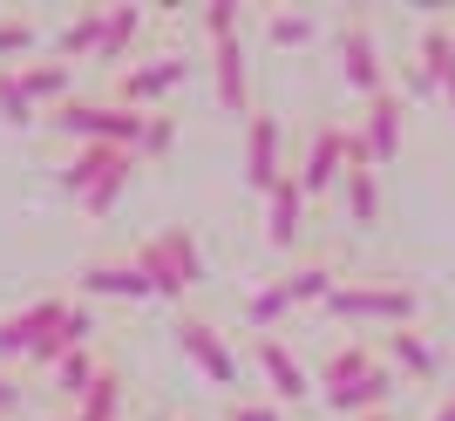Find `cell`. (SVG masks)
<instances>
[{
  "instance_id": "cell-14",
  "label": "cell",
  "mask_w": 455,
  "mask_h": 421,
  "mask_svg": "<svg viewBox=\"0 0 455 421\" xmlns=\"http://www.w3.org/2000/svg\"><path fill=\"white\" fill-rule=\"evenodd\" d=\"M299 225H306V191H299V177L285 171L279 184L266 191V238L279 251H292V245H299Z\"/></svg>"
},
{
  "instance_id": "cell-40",
  "label": "cell",
  "mask_w": 455,
  "mask_h": 421,
  "mask_svg": "<svg viewBox=\"0 0 455 421\" xmlns=\"http://www.w3.org/2000/svg\"><path fill=\"white\" fill-rule=\"evenodd\" d=\"M177 421H197V415H177Z\"/></svg>"
},
{
  "instance_id": "cell-11",
  "label": "cell",
  "mask_w": 455,
  "mask_h": 421,
  "mask_svg": "<svg viewBox=\"0 0 455 421\" xmlns=\"http://www.w3.org/2000/svg\"><path fill=\"white\" fill-rule=\"evenodd\" d=\"M251 361H259V374H266V387H272L279 408L306 401V367H299V353H292L279 333H259V340H251Z\"/></svg>"
},
{
  "instance_id": "cell-34",
  "label": "cell",
  "mask_w": 455,
  "mask_h": 421,
  "mask_svg": "<svg viewBox=\"0 0 455 421\" xmlns=\"http://www.w3.org/2000/svg\"><path fill=\"white\" fill-rule=\"evenodd\" d=\"M231 421H285V408H279V401H251V394H238V401H231Z\"/></svg>"
},
{
  "instance_id": "cell-3",
  "label": "cell",
  "mask_w": 455,
  "mask_h": 421,
  "mask_svg": "<svg viewBox=\"0 0 455 421\" xmlns=\"http://www.w3.org/2000/svg\"><path fill=\"white\" fill-rule=\"evenodd\" d=\"M143 123H150V109H123V102H61L55 115H48V130L76 136V143H123V150H136L143 143Z\"/></svg>"
},
{
  "instance_id": "cell-26",
  "label": "cell",
  "mask_w": 455,
  "mask_h": 421,
  "mask_svg": "<svg viewBox=\"0 0 455 421\" xmlns=\"http://www.w3.org/2000/svg\"><path fill=\"white\" fill-rule=\"evenodd\" d=\"M421 68H428L435 89H449V82H455V35H449V20L421 28Z\"/></svg>"
},
{
  "instance_id": "cell-5",
  "label": "cell",
  "mask_w": 455,
  "mask_h": 421,
  "mask_svg": "<svg viewBox=\"0 0 455 421\" xmlns=\"http://www.w3.org/2000/svg\"><path fill=\"white\" fill-rule=\"evenodd\" d=\"M171 333H177V346H184V361L197 367V374H204L211 387H238V353H231V346H225V333H218V326H211V320H197V313H184V320H177Z\"/></svg>"
},
{
  "instance_id": "cell-36",
  "label": "cell",
  "mask_w": 455,
  "mask_h": 421,
  "mask_svg": "<svg viewBox=\"0 0 455 421\" xmlns=\"http://www.w3.org/2000/svg\"><path fill=\"white\" fill-rule=\"evenodd\" d=\"M14 408H20V381H14V374H0V415H14Z\"/></svg>"
},
{
  "instance_id": "cell-2",
  "label": "cell",
  "mask_w": 455,
  "mask_h": 421,
  "mask_svg": "<svg viewBox=\"0 0 455 421\" xmlns=\"http://www.w3.org/2000/svg\"><path fill=\"white\" fill-rule=\"evenodd\" d=\"M136 272L150 279L156 299H184V292L204 279V251H197V238H190L184 225H171V231H156V238L136 245Z\"/></svg>"
},
{
  "instance_id": "cell-15",
  "label": "cell",
  "mask_w": 455,
  "mask_h": 421,
  "mask_svg": "<svg viewBox=\"0 0 455 421\" xmlns=\"http://www.w3.org/2000/svg\"><path fill=\"white\" fill-rule=\"evenodd\" d=\"M20 89L35 109H61V102H76V61H14Z\"/></svg>"
},
{
  "instance_id": "cell-38",
  "label": "cell",
  "mask_w": 455,
  "mask_h": 421,
  "mask_svg": "<svg viewBox=\"0 0 455 421\" xmlns=\"http://www.w3.org/2000/svg\"><path fill=\"white\" fill-rule=\"evenodd\" d=\"M442 102H449V115H455V82H449V89H442Z\"/></svg>"
},
{
  "instance_id": "cell-32",
  "label": "cell",
  "mask_w": 455,
  "mask_h": 421,
  "mask_svg": "<svg viewBox=\"0 0 455 421\" xmlns=\"http://www.w3.org/2000/svg\"><path fill=\"white\" fill-rule=\"evenodd\" d=\"M171 150H177V123H171V115H150V123H143L136 156H171Z\"/></svg>"
},
{
  "instance_id": "cell-33",
  "label": "cell",
  "mask_w": 455,
  "mask_h": 421,
  "mask_svg": "<svg viewBox=\"0 0 455 421\" xmlns=\"http://www.w3.org/2000/svg\"><path fill=\"white\" fill-rule=\"evenodd\" d=\"M204 35H211V41L238 35V7H231V0H211V7H204Z\"/></svg>"
},
{
  "instance_id": "cell-7",
  "label": "cell",
  "mask_w": 455,
  "mask_h": 421,
  "mask_svg": "<svg viewBox=\"0 0 455 421\" xmlns=\"http://www.w3.org/2000/svg\"><path fill=\"white\" fill-rule=\"evenodd\" d=\"M292 177H299L306 197H326L333 184H340V177H347V130H340V123H320V130L306 136V156H299V171H292Z\"/></svg>"
},
{
  "instance_id": "cell-12",
  "label": "cell",
  "mask_w": 455,
  "mask_h": 421,
  "mask_svg": "<svg viewBox=\"0 0 455 421\" xmlns=\"http://www.w3.org/2000/svg\"><path fill=\"white\" fill-rule=\"evenodd\" d=\"M211 89H218V109H231V115L251 109V68H245V41L238 35L211 41Z\"/></svg>"
},
{
  "instance_id": "cell-27",
  "label": "cell",
  "mask_w": 455,
  "mask_h": 421,
  "mask_svg": "<svg viewBox=\"0 0 455 421\" xmlns=\"http://www.w3.org/2000/svg\"><path fill=\"white\" fill-rule=\"evenodd\" d=\"M285 313H292V299H285L279 279H272V286H259V292H245V326H251V333H279Z\"/></svg>"
},
{
  "instance_id": "cell-9",
  "label": "cell",
  "mask_w": 455,
  "mask_h": 421,
  "mask_svg": "<svg viewBox=\"0 0 455 421\" xmlns=\"http://www.w3.org/2000/svg\"><path fill=\"white\" fill-rule=\"evenodd\" d=\"M136 171V150H123V143H76V156L61 163V191L68 197H89L95 184H109V177Z\"/></svg>"
},
{
  "instance_id": "cell-4",
  "label": "cell",
  "mask_w": 455,
  "mask_h": 421,
  "mask_svg": "<svg viewBox=\"0 0 455 421\" xmlns=\"http://www.w3.org/2000/svg\"><path fill=\"white\" fill-rule=\"evenodd\" d=\"M190 75V55H150V61H123L116 75V102L123 109H156L164 96H177Z\"/></svg>"
},
{
  "instance_id": "cell-25",
  "label": "cell",
  "mask_w": 455,
  "mask_h": 421,
  "mask_svg": "<svg viewBox=\"0 0 455 421\" xmlns=\"http://www.w3.org/2000/svg\"><path fill=\"white\" fill-rule=\"evenodd\" d=\"M102 14H109V7H82V14H68V28L55 35V55L61 61L95 55V41H102Z\"/></svg>"
},
{
  "instance_id": "cell-8",
  "label": "cell",
  "mask_w": 455,
  "mask_h": 421,
  "mask_svg": "<svg viewBox=\"0 0 455 421\" xmlns=\"http://www.w3.org/2000/svg\"><path fill=\"white\" fill-rule=\"evenodd\" d=\"M340 75L361 89L367 102L374 96H387V61H380V41H374V28H367L361 14L340 28Z\"/></svg>"
},
{
  "instance_id": "cell-6",
  "label": "cell",
  "mask_w": 455,
  "mask_h": 421,
  "mask_svg": "<svg viewBox=\"0 0 455 421\" xmlns=\"http://www.w3.org/2000/svg\"><path fill=\"white\" fill-rule=\"evenodd\" d=\"M279 177H285V123L272 109H251V123H245V184L266 197Z\"/></svg>"
},
{
  "instance_id": "cell-20",
  "label": "cell",
  "mask_w": 455,
  "mask_h": 421,
  "mask_svg": "<svg viewBox=\"0 0 455 421\" xmlns=\"http://www.w3.org/2000/svg\"><path fill=\"white\" fill-rule=\"evenodd\" d=\"M95 374H102V361H95V346H76L68 361H55V367H48V381H55V394H61L68 408H76L82 394L95 387Z\"/></svg>"
},
{
  "instance_id": "cell-1",
  "label": "cell",
  "mask_w": 455,
  "mask_h": 421,
  "mask_svg": "<svg viewBox=\"0 0 455 421\" xmlns=\"http://www.w3.org/2000/svg\"><path fill=\"white\" fill-rule=\"evenodd\" d=\"M326 313L347 320V326H387V333H401V326H415L421 292L395 286V279H340L333 299H326Z\"/></svg>"
},
{
  "instance_id": "cell-42",
  "label": "cell",
  "mask_w": 455,
  "mask_h": 421,
  "mask_svg": "<svg viewBox=\"0 0 455 421\" xmlns=\"http://www.w3.org/2000/svg\"><path fill=\"white\" fill-rule=\"evenodd\" d=\"M449 35H455V20H449Z\"/></svg>"
},
{
  "instance_id": "cell-31",
  "label": "cell",
  "mask_w": 455,
  "mask_h": 421,
  "mask_svg": "<svg viewBox=\"0 0 455 421\" xmlns=\"http://www.w3.org/2000/svg\"><path fill=\"white\" fill-rule=\"evenodd\" d=\"M35 48V20H20V14H0V61H14Z\"/></svg>"
},
{
  "instance_id": "cell-10",
  "label": "cell",
  "mask_w": 455,
  "mask_h": 421,
  "mask_svg": "<svg viewBox=\"0 0 455 421\" xmlns=\"http://www.w3.org/2000/svg\"><path fill=\"white\" fill-rule=\"evenodd\" d=\"M61 320H68V299H35V306L7 313V320H0V361H28Z\"/></svg>"
},
{
  "instance_id": "cell-39",
  "label": "cell",
  "mask_w": 455,
  "mask_h": 421,
  "mask_svg": "<svg viewBox=\"0 0 455 421\" xmlns=\"http://www.w3.org/2000/svg\"><path fill=\"white\" fill-rule=\"evenodd\" d=\"M361 421H395V415H387V408H380V415H361Z\"/></svg>"
},
{
  "instance_id": "cell-19",
  "label": "cell",
  "mask_w": 455,
  "mask_h": 421,
  "mask_svg": "<svg viewBox=\"0 0 455 421\" xmlns=\"http://www.w3.org/2000/svg\"><path fill=\"white\" fill-rule=\"evenodd\" d=\"M374 346H333V353H326V367H320V394H333V387H354V381H367V374H374Z\"/></svg>"
},
{
  "instance_id": "cell-13",
  "label": "cell",
  "mask_w": 455,
  "mask_h": 421,
  "mask_svg": "<svg viewBox=\"0 0 455 421\" xmlns=\"http://www.w3.org/2000/svg\"><path fill=\"white\" fill-rule=\"evenodd\" d=\"M401 123H408V102H401L395 89L367 102V115H361V143H367V156H374V171L401 156Z\"/></svg>"
},
{
  "instance_id": "cell-37",
  "label": "cell",
  "mask_w": 455,
  "mask_h": 421,
  "mask_svg": "<svg viewBox=\"0 0 455 421\" xmlns=\"http://www.w3.org/2000/svg\"><path fill=\"white\" fill-rule=\"evenodd\" d=\"M428 421H455V394H449V401H442V408H435Z\"/></svg>"
},
{
  "instance_id": "cell-28",
  "label": "cell",
  "mask_w": 455,
  "mask_h": 421,
  "mask_svg": "<svg viewBox=\"0 0 455 421\" xmlns=\"http://www.w3.org/2000/svg\"><path fill=\"white\" fill-rule=\"evenodd\" d=\"M340 191H347V218H354V225H374L380 218V177L374 171H347Z\"/></svg>"
},
{
  "instance_id": "cell-35",
  "label": "cell",
  "mask_w": 455,
  "mask_h": 421,
  "mask_svg": "<svg viewBox=\"0 0 455 421\" xmlns=\"http://www.w3.org/2000/svg\"><path fill=\"white\" fill-rule=\"evenodd\" d=\"M408 96H442L435 82H428V68H421V61L408 68V75H401V102H408Z\"/></svg>"
},
{
  "instance_id": "cell-22",
  "label": "cell",
  "mask_w": 455,
  "mask_h": 421,
  "mask_svg": "<svg viewBox=\"0 0 455 421\" xmlns=\"http://www.w3.org/2000/svg\"><path fill=\"white\" fill-rule=\"evenodd\" d=\"M136 28H143V7H109V14H102V41H95V61L123 68V55H130Z\"/></svg>"
},
{
  "instance_id": "cell-17",
  "label": "cell",
  "mask_w": 455,
  "mask_h": 421,
  "mask_svg": "<svg viewBox=\"0 0 455 421\" xmlns=\"http://www.w3.org/2000/svg\"><path fill=\"white\" fill-rule=\"evenodd\" d=\"M82 292L89 299H156L150 279L136 272V258H123V266H82Z\"/></svg>"
},
{
  "instance_id": "cell-23",
  "label": "cell",
  "mask_w": 455,
  "mask_h": 421,
  "mask_svg": "<svg viewBox=\"0 0 455 421\" xmlns=\"http://www.w3.org/2000/svg\"><path fill=\"white\" fill-rule=\"evenodd\" d=\"M76 421H123V374H116V367L95 374V387L76 401Z\"/></svg>"
},
{
  "instance_id": "cell-21",
  "label": "cell",
  "mask_w": 455,
  "mask_h": 421,
  "mask_svg": "<svg viewBox=\"0 0 455 421\" xmlns=\"http://www.w3.org/2000/svg\"><path fill=\"white\" fill-rule=\"evenodd\" d=\"M387 361H395L401 374H415V381H435V374H442V353L421 340V333H408V326L387 333Z\"/></svg>"
},
{
  "instance_id": "cell-41",
  "label": "cell",
  "mask_w": 455,
  "mask_h": 421,
  "mask_svg": "<svg viewBox=\"0 0 455 421\" xmlns=\"http://www.w3.org/2000/svg\"><path fill=\"white\" fill-rule=\"evenodd\" d=\"M55 421H76V415H55Z\"/></svg>"
},
{
  "instance_id": "cell-24",
  "label": "cell",
  "mask_w": 455,
  "mask_h": 421,
  "mask_svg": "<svg viewBox=\"0 0 455 421\" xmlns=\"http://www.w3.org/2000/svg\"><path fill=\"white\" fill-rule=\"evenodd\" d=\"M279 286H285V299H292V306H326L340 279H333V266H292Z\"/></svg>"
},
{
  "instance_id": "cell-18",
  "label": "cell",
  "mask_w": 455,
  "mask_h": 421,
  "mask_svg": "<svg viewBox=\"0 0 455 421\" xmlns=\"http://www.w3.org/2000/svg\"><path fill=\"white\" fill-rule=\"evenodd\" d=\"M387 394H395V374H387V367H374V374H367V381H354V387H333V394H326V408H333V415H380V408H387Z\"/></svg>"
},
{
  "instance_id": "cell-29",
  "label": "cell",
  "mask_w": 455,
  "mask_h": 421,
  "mask_svg": "<svg viewBox=\"0 0 455 421\" xmlns=\"http://www.w3.org/2000/svg\"><path fill=\"white\" fill-rule=\"evenodd\" d=\"M35 102H28V89H20V75L14 68H0V123H7V130H28V123H35Z\"/></svg>"
},
{
  "instance_id": "cell-16",
  "label": "cell",
  "mask_w": 455,
  "mask_h": 421,
  "mask_svg": "<svg viewBox=\"0 0 455 421\" xmlns=\"http://www.w3.org/2000/svg\"><path fill=\"white\" fill-rule=\"evenodd\" d=\"M95 333H102V326H95V306H76V299H68V320H61L55 333H48V340L28 353V367H55V361H68V353H76V346H89Z\"/></svg>"
},
{
  "instance_id": "cell-30",
  "label": "cell",
  "mask_w": 455,
  "mask_h": 421,
  "mask_svg": "<svg viewBox=\"0 0 455 421\" xmlns=\"http://www.w3.org/2000/svg\"><path fill=\"white\" fill-rule=\"evenodd\" d=\"M266 41H272V48H306V41H313V14H299V7H279V14L266 20Z\"/></svg>"
}]
</instances>
